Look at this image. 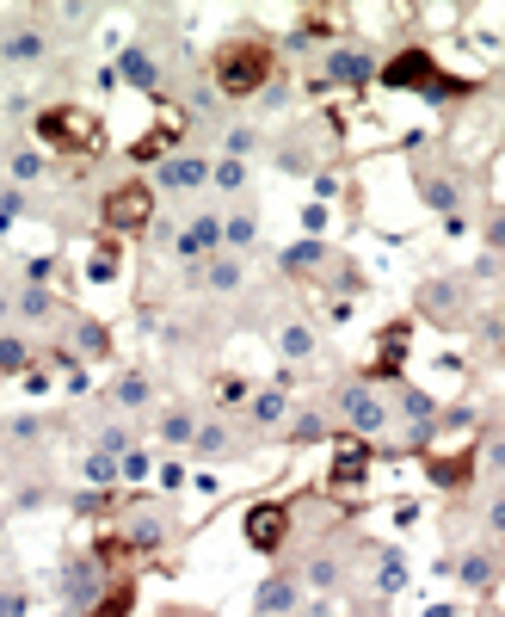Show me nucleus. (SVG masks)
I'll list each match as a JSON object with an SVG mask.
<instances>
[{
    "instance_id": "f257e3e1",
    "label": "nucleus",
    "mask_w": 505,
    "mask_h": 617,
    "mask_svg": "<svg viewBox=\"0 0 505 617\" xmlns=\"http://www.w3.org/2000/svg\"><path fill=\"white\" fill-rule=\"evenodd\" d=\"M271 75H278V56H271V43L259 38V31H240V38H222L210 50V87L222 99H253V94H266Z\"/></svg>"
},
{
    "instance_id": "f03ea898",
    "label": "nucleus",
    "mask_w": 505,
    "mask_h": 617,
    "mask_svg": "<svg viewBox=\"0 0 505 617\" xmlns=\"http://www.w3.org/2000/svg\"><path fill=\"white\" fill-rule=\"evenodd\" d=\"M376 81H383L388 94H419V99H432V106H444V99H463V94H475V81L450 75V68H444L438 56L426 50V43H407V50H395L383 68H376Z\"/></svg>"
},
{
    "instance_id": "7ed1b4c3",
    "label": "nucleus",
    "mask_w": 505,
    "mask_h": 617,
    "mask_svg": "<svg viewBox=\"0 0 505 617\" xmlns=\"http://www.w3.org/2000/svg\"><path fill=\"white\" fill-rule=\"evenodd\" d=\"M31 136L56 155H99L106 148V118L93 106H75V99H56L31 118Z\"/></svg>"
},
{
    "instance_id": "20e7f679",
    "label": "nucleus",
    "mask_w": 505,
    "mask_h": 617,
    "mask_svg": "<svg viewBox=\"0 0 505 617\" xmlns=\"http://www.w3.org/2000/svg\"><path fill=\"white\" fill-rule=\"evenodd\" d=\"M99 228H106L111 242H123V235H148V228H155V186H148V179L106 186V198H99Z\"/></svg>"
},
{
    "instance_id": "39448f33",
    "label": "nucleus",
    "mask_w": 505,
    "mask_h": 617,
    "mask_svg": "<svg viewBox=\"0 0 505 617\" xmlns=\"http://www.w3.org/2000/svg\"><path fill=\"white\" fill-rule=\"evenodd\" d=\"M290 507L284 500H259V507H247V519H240V537H247L253 556H278L284 543H290Z\"/></svg>"
},
{
    "instance_id": "423d86ee",
    "label": "nucleus",
    "mask_w": 505,
    "mask_h": 617,
    "mask_svg": "<svg viewBox=\"0 0 505 617\" xmlns=\"http://www.w3.org/2000/svg\"><path fill=\"white\" fill-rule=\"evenodd\" d=\"M339 414H346V427H351V439H358V444H370L376 432L388 427V408L376 402V390L364 383V376H351L346 390H339Z\"/></svg>"
},
{
    "instance_id": "0eeeda50",
    "label": "nucleus",
    "mask_w": 505,
    "mask_h": 617,
    "mask_svg": "<svg viewBox=\"0 0 505 617\" xmlns=\"http://www.w3.org/2000/svg\"><path fill=\"white\" fill-rule=\"evenodd\" d=\"M174 254H179V259H191V266L216 259V254H222V216H210V210L191 216V223L174 235Z\"/></svg>"
},
{
    "instance_id": "6e6552de",
    "label": "nucleus",
    "mask_w": 505,
    "mask_h": 617,
    "mask_svg": "<svg viewBox=\"0 0 505 617\" xmlns=\"http://www.w3.org/2000/svg\"><path fill=\"white\" fill-rule=\"evenodd\" d=\"M407 346H413V322H388L383 340H376V359L370 371H364V383H400V364H407Z\"/></svg>"
},
{
    "instance_id": "1a4fd4ad",
    "label": "nucleus",
    "mask_w": 505,
    "mask_h": 617,
    "mask_svg": "<svg viewBox=\"0 0 505 617\" xmlns=\"http://www.w3.org/2000/svg\"><path fill=\"white\" fill-rule=\"evenodd\" d=\"M50 56V31L31 26V19H13V26H0V62H43Z\"/></svg>"
},
{
    "instance_id": "9d476101",
    "label": "nucleus",
    "mask_w": 505,
    "mask_h": 617,
    "mask_svg": "<svg viewBox=\"0 0 505 617\" xmlns=\"http://www.w3.org/2000/svg\"><path fill=\"white\" fill-rule=\"evenodd\" d=\"M376 81V62H370V50H351V43H339V50H327V81L320 87H370Z\"/></svg>"
},
{
    "instance_id": "9b49d317",
    "label": "nucleus",
    "mask_w": 505,
    "mask_h": 617,
    "mask_svg": "<svg viewBox=\"0 0 505 617\" xmlns=\"http://www.w3.org/2000/svg\"><path fill=\"white\" fill-rule=\"evenodd\" d=\"M155 186L160 192H198V186H210V161L186 148V155H174V161L155 167Z\"/></svg>"
},
{
    "instance_id": "f8f14e48",
    "label": "nucleus",
    "mask_w": 505,
    "mask_h": 617,
    "mask_svg": "<svg viewBox=\"0 0 505 617\" xmlns=\"http://www.w3.org/2000/svg\"><path fill=\"white\" fill-rule=\"evenodd\" d=\"M419 308H426L438 327H463L468 322V291L463 284H450V291H444V284H426V291H419Z\"/></svg>"
},
{
    "instance_id": "ddd939ff",
    "label": "nucleus",
    "mask_w": 505,
    "mask_h": 617,
    "mask_svg": "<svg viewBox=\"0 0 505 617\" xmlns=\"http://www.w3.org/2000/svg\"><path fill=\"white\" fill-rule=\"evenodd\" d=\"M111 68H118V81H130L136 94H148V99L160 94V62L148 56V43H130V50H123Z\"/></svg>"
},
{
    "instance_id": "4468645a",
    "label": "nucleus",
    "mask_w": 505,
    "mask_h": 617,
    "mask_svg": "<svg viewBox=\"0 0 505 617\" xmlns=\"http://www.w3.org/2000/svg\"><path fill=\"white\" fill-rule=\"evenodd\" d=\"M198 284H204V291H216V296H235L240 284H247V266H240V254H216V259H204V266H198Z\"/></svg>"
},
{
    "instance_id": "2eb2a0df",
    "label": "nucleus",
    "mask_w": 505,
    "mask_h": 617,
    "mask_svg": "<svg viewBox=\"0 0 505 617\" xmlns=\"http://www.w3.org/2000/svg\"><path fill=\"white\" fill-rule=\"evenodd\" d=\"M426 476L438 488H468V482H475V451H456V457L426 451Z\"/></svg>"
},
{
    "instance_id": "dca6fc26",
    "label": "nucleus",
    "mask_w": 505,
    "mask_h": 617,
    "mask_svg": "<svg viewBox=\"0 0 505 617\" xmlns=\"http://www.w3.org/2000/svg\"><path fill=\"white\" fill-rule=\"evenodd\" d=\"M13 315H19V322H50V315H56V291H50V284H19V291H13Z\"/></svg>"
},
{
    "instance_id": "f3484780",
    "label": "nucleus",
    "mask_w": 505,
    "mask_h": 617,
    "mask_svg": "<svg viewBox=\"0 0 505 617\" xmlns=\"http://www.w3.org/2000/svg\"><path fill=\"white\" fill-rule=\"evenodd\" d=\"M155 439L167 444V451H179V444H191V439H198V414H191V408H167V414L155 420Z\"/></svg>"
},
{
    "instance_id": "a211bd4d",
    "label": "nucleus",
    "mask_w": 505,
    "mask_h": 617,
    "mask_svg": "<svg viewBox=\"0 0 505 617\" xmlns=\"http://www.w3.org/2000/svg\"><path fill=\"white\" fill-rule=\"evenodd\" d=\"M296 605V575H271L266 587H259V599H253V617H278Z\"/></svg>"
},
{
    "instance_id": "6ab92c4d",
    "label": "nucleus",
    "mask_w": 505,
    "mask_h": 617,
    "mask_svg": "<svg viewBox=\"0 0 505 617\" xmlns=\"http://www.w3.org/2000/svg\"><path fill=\"white\" fill-rule=\"evenodd\" d=\"M259 242V210H235L222 216V254H247Z\"/></svg>"
},
{
    "instance_id": "aec40b11",
    "label": "nucleus",
    "mask_w": 505,
    "mask_h": 617,
    "mask_svg": "<svg viewBox=\"0 0 505 617\" xmlns=\"http://www.w3.org/2000/svg\"><path fill=\"white\" fill-rule=\"evenodd\" d=\"M327 259H333L327 242H296V247H284V272H290V278H315Z\"/></svg>"
},
{
    "instance_id": "412c9836",
    "label": "nucleus",
    "mask_w": 505,
    "mask_h": 617,
    "mask_svg": "<svg viewBox=\"0 0 505 617\" xmlns=\"http://www.w3.org/2000/svg\"><path fill=\"white\" fill-rule=\"evenodd\" d=\"M278 352H284V364H296V359H315V327H308V322H284Z\"/></svg>"
},
{
    "instance_id": "4be33fe9",
    "label": "nucleus",
    "mask_w": 505,
    "mask_h": 617,
    "mask_svg": "<svg viewBox=\"0 0 505 617\" xmlns=\"http://www.w3.org/2000/svg\"><path fill=\"white\" fill-rule=\"evenodd\" d=\"M284 408H290V402H284V390L271 383V390H259V395L247 402V420H253V427H278V420H284Z\"/></svg>"
},
{
    "instance_id": "5701e85b",
    "label": "nucleus",
    "mask_w": 505,
    "mask_h": 617,
    "mask_svg": "<svg viewBox=\"0 0 505 617\" xmlns=\"http://www.w3.org/2000/svg\"><path fill=\"white\" fill-rule=\"evenodd\" d=\"M75 346L87 352V359H111V327H106V322H87V315H80V322H75Z\"/></svg>"
},
{
    "instance_id": "b1692460",
    "label": "nucleus",
    "mask_w": 505,
    "mask_h": 617,
    "mask_svg": "<svg viewBox=\"0 0 505 617\" xmlns=\"http://www.w3.org/2000/svg\"><path fill=\"white\" fill-rule=\"evenodd\" d=\"M364 470H370V451L358 444V451H339V457H333V476H327V482H333V488H351V482H364Z\"/></svg>"
},
{
    "instance_id": "393cba45",
    "label": "nucleus",
    "mask_w": 505,
    "mask_h": 617,
    "mask_svg": "<svg viewBox=\"0 0 505 617\" xmlns=\"http://www.w3.org/2000/svg\"><path fill=\"white\" fill-rule=\"evenodd\" d=\"M210 186H216V192H247V161H235V155H216V161H210Z\"/></svg>"
},
{
    "instance_id": "a878e982",
    "label": "nucleus",
    "mask_w": 505,
    "mask_h": 617,
    "mask_svg": "<svg viewBox=\"0 0 505 617\" xmlns=\"http://www.w3.org/2000/svg\"><path fill=\"white\" fill-rule=\"evenodd\" d=\"M290 444H320L327 439V414H315V408H303V414H290V432H284Z\"/></svg>"
},
{
    "instance_id": "bb28decb",
    "label": "nucleus",
    "mask_w": 505,
    "mask_h": 617,
    "mask_svg": "<svg viewBox=\"0 0 505 617\" xmlns=\"http://www.w3.org/2000/svg\"><path fill=\"white\" fill-rule=\"evenodd\" d=\"M493 575H499V562H493V550H468L463 556V587H493Z\"/></svg>"
},
{
    "instance_id": "cd10ccee",
    "label": "nucleus",
    "mask_w": 505,
    "mask_h": 617,
    "mask_svg": "<svg viewBox=\"0 0 505 617\" xmlns=\"http://www.w3.org/2000/svg\"><path fill=\"white\" fill-rule=\"evenodd\" d=\"M130 611H136V587H130V580H118V587H111V599L99 592L87 617H130Z\"/></svg>"
},
{
    "instance_id": "c85d7f7f",
    "label": "nucleus",
    "mask_w": 505,
    "mask_h": 617,
    "mask_svg": "<svg viewBox=\"0 0 505 617\" xmlns=\"http://www.w3.org/2000/svg\"><path fill=\"white\" fill-rule=\"evenodd\" d=\"M148 395H155V390H148V376H142V371H123L118 383H111V402H118V408H142Z\"/></svg>"
},
{
    "instance_id": "c756f323",
    "label": "nucleus",
    "mask_w": 505,
    "mask_h": 617,
    "mask_svg": "<svg viewBox=\"0 0 505 617\" xmlns=\"http://www.w3.org/2000/svg\"><path fill=\"white\" fill-rule=\"evenodd\" d=\"M191 451H198V457H228V451H235V444H228V427H222V420H204L198 439H191Z\"/></svg>"
},
{
    "instance_id": "7c9ffc66",
    "label": "nucleus",
    "mask_w": 505,
    "mask_h": 617,
    "mask_svg": "<svg viewBox=\"0 0 505 617\" xmlns=\"http://www.w3.org/2000/svg\"><path fill=\"white\" fill-rule=\"evenodd\" d=\"M253 148H259V130H253V124H228V130H222V155H235V161H247Z\"/></svg>"
},
{
    "instance_id": "2f4dec72",
    "label": "nucleus",
    "mask_w": 505,
    "mask_h": 617,
    "mask_svg": "<svg viewBox=\"0 0 505 617\" xmlns=\"http://www.w3.org/2000/svg\"><path fill=\"white\" fill-rule=\"evenodd\" d=\"M111 272H118V242H111V235H99L93 259H87V278H93V284H106Z\"/></svg>"
},
{
    "instance_id": "473e14b6",
    "label": "nucleus",
    "mask_w": 505,
    "mask_h": 617,
    "mask_svg": "<svg viewBox=\"0 0 505 617\" xmlns=\"http://www.w3.org/2000/svg\"><path fill=\"white\" fill-rule=\"evenodd\" d=\"M303 580H308V587H320V592H327L333 580H339V562H333V556H315V562L303 568Z\"/></svg>"
},
{
    "instance_id": "72a5a7b5",
    "label": "nucleus",
    "mask_w": 505,
    "mask_h": 617,
    "mask_svg": "<svg viewBox=\"0 0 505 617\" xmlns=\"http://www.w3.org/2000/svg\"><path fill=\"white\" fill-rule=\"evenodd\" d=\"M26 364H31V346L7 334V340H0V371H26Z\"/></svg>"
},
{
    "instance_id": "f704fd0d",
    "label": "nucleus",
    "mask_w": 505,
    "mask_h": 617,
    "mask_svg": "<svg viewBox=\"0 0 505 617\" xmlns=\"http://www.w3.org/2000/svg\"><path fill=\"white\" fill-rule=\"evenodd\" d=\"M376 587H383V592H395V587H407V562H400V556H395V550H388V556H383V575H376Z\"/></svg>"
},
{
    "instance_id": "c9c22d12",
    "label": "nucleus",
    "mask_w": 505,
    "mask_h": 617,
    "mask_svg": "<svg viewBox=\"0 0 505 617\" xmlns=\"http://www.w3.org/2000/svg\"><path fill=\"white\" fill-rule=\"evenodd\" d=\"M216 402H253L240 376H216Z\"/></svg>"
},
{
    "instance_id": "e433bc0d",
    "label": "nucleus",
    "mask_w": 505,
    "mask_h": 617,
    "mask_svg": "<svg viewBox=\"0 0 505 617\" xmlns=\"http://www.w3.org/2000/svg\"><path fill=\"white\" fill-rule=\"evenodd\" d=\"M99 451H106V457H123V451H130V432H123V427H106V432H99Z\"/></svg>"
},
{
    "instance_id": "4c0bfd02",
    "label": "nucleus",
    "mask_w": 505,
    "mask_h": 617,
    "mask_svg": "<svg viewBox=\"0 0 505 617\" xmlns=\"http://www.w3.org/2000/svg\"><path fill=\"white\" fill-rule=\"evenodd\" d=\"M19 204H26V198H19V192H0V228H7V223H13V216H19Z\"/></svg>"
},
{
    "instance_id": "58836bf2",
    "label": "nucleus",
    "mask_w": 505,
    "mask_h": 617,
    "mask_svg": "<svg viewBox=\"0 0 505 617\" xmlns=\"http://www.w3.org/2000/svg\"><path fill=\"white\" fill-rule=\"evenodd\" d=\"M160 488H186V470H179V463H160Z\"/></svg>"
},
{
    "instance_id": "ea45409f",
    "label": "nucleus",
    "mask_w": 505,
    "mask_h": 617,
    "mask_svg": "<svg viewBox=\"0 0 505 617\" xmlns=\"http://www.w3.org/2000/svg\"><path fill=\"white\" fill-rule=\"evenodd\" d=\"M487 247H499V254H505V216H493V223H487Z\"/></svg>"
},
{
    "instance_id": "a19ab883",
    "label": "nucleus",
    "mask_w": 505,
    "mask_h": 617,
    "mask_svg": "<svg viewBox=\"0 0 505 617\" xmlns=\"http://www.w3.org/2000/svg\"><path fill=\"white\" fill-rule=\"evenodd\" d=\"M487 525H493V531L505 537V500H493V507H487Z\"/></svg>"
}]
</instances>
